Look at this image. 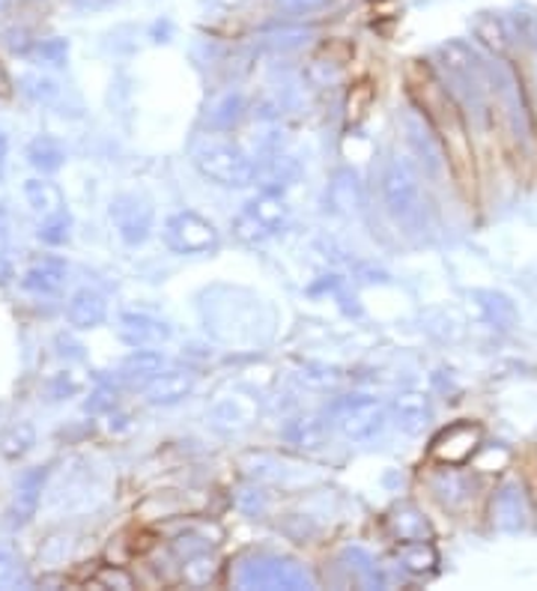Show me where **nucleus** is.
<instances>
[{"instance_id": "nucleus-16", "label": "nucleus", "mask_w": 537, "mask_h": 591, "mask_svg": "<svg viewBox=\"0 0 537 591\" xmlns=\"http://www.w3.org/2000/svg\"><path fill=\"white\" fill-rule=\"evenodd\" d=\"M69 320L78 328L99 326L105 320V299L96 293V290H90V287L78 290L72 296V302H69Z\"/></svg>"}, {"instance_id": "nucleus-19", "label": "nucleus", "mask_w": 537, "mask_h": 591, "mask_svg": "<svg viewBox=\"0 0 537 591\" xmlns=\"http://www.w3.org/2000/svg\"><path fill=\"white\" fill-rule=\"evenodd\" d=\"M287 439L299 448H307V451H316L326 445V424L316 422V419H299L293 422V427L287 431Z\"/></svg>"}, {"instance_id": "nucleus-21", "label": "nucleus", "mask_w": 537, "mask_h": 591, "mask_svg": "<svg viewBox=\"0 0 537 591\" xmlns=\"http://www.w3.org/2000/svg\"><path fill=\"white\" fill-rule=\"evenodd\" d=\"M161 373V359H158V353H144V349H137L135 356L126 361V377L132 382H149L153 377Z\"/></svg>"}, {"instance_id": "nucleus-24", "label": "nucleus", "mask_w": 537, "mask_h": 591, "mask_svg": "<svg viewBox=\"0 0 537 591\" xmlns=\"http://www.w3.org/2000/svg\"><path fill=\"white\" fill-rule=\"evenodd\" d=\"M212 570H215V561L203 553V556H191L189 561H186V580L191 582V586H203V582H210Z\"/></svg>"}, {"instance_id": "nucleus-18", "label": "nucleus", "mask_w": 537, "mask_h": 591, "mask_svg": "<svg viewBox=\"0 0 537 591\" xmlns=\"http://www.w3.org/2000/svg\"><path fill=\"white\" fill-rule=\"evenodd\" d=\"M243 114H245L243 96L227 93L210 108V126L215 129V132H227V129H233L239 120H243Z\"/></svg>"}, {"instance_id": "nucleus-1", "label": "nucleus", "mask_w": 537, "mask_h": 591, "mask_svg": "<svg viewBox=\"0 0 537 591\" xmlns=\"http://www.w3.org/2000/svg\"><path fill=\"white\" fill-rule=\"evenodd\" d=\"M412 96H415L418 108L427 114V120L436 129V135L443 141L445 161H448V168L457 177V182L466 191L474 189L472 137H469V126H466V116L460 111V105H457V99L433 78L430 69H415V75H412Z\"/></svg>"}, {"instance_id": "nucleus-2", "label": "nucleus", "mask_w": 537, "mask_h": 591, "mask_svg": "<svg viewBox=\"0 0 537 591\" xmlns=\"http://www.w3.org/2000/svg\"><path fill=\"white\" fill-rule=\"evenodd\" d=\"M191 161L206 180L219 182L224 189H248L254 177H257V168L245 156V149L239 144H233L231 137L215 135V132L194 141Z\"/></svg>"}, {"instance_id": "nucleus-17", "label": "nucleus", "mask_w": 537, "mask_h": 591, "mask_svg": "<svg viewBox=\"0 0 537 591\" xmlns=\"http://www.w3.org/2000/svg\"><path fill=\"white\" fill-rule=\"evenodd\" d=\"M64 264L43 260V264H36L31 272L24 275V287H27V290H36V293H54V290H60V285H64Z\"/></svg>"}, {"instance_id": "nucleus-23", "label": "nucleus", "mask_w": 537, "mask_h": 591, "mask_svg": "<svg viewBox=\"0 0 537 591\" xmlns=\"http://www.w3.org/2000/svg\"><path fill=\"white\" fill-rule=\"evenodd\" d=\"M31 161L43 170H57L64 165V149L57 147L54 141H36L31 147Z\"/></svg>"}, {"instance_id": "nucleus-26", "label": "nucleus", "mask_w": 537, "mask_h": 591, "mask_svg": "<svg viewBox=\"0 0 537 591\" xmlns=\"http://www.w3.org/2000/svg\"><path fill=\"white\" fill-rule=\"evenodd\" d=\"M326 0H278V7L287 12H311L316 7H323Z\"/></svg>"}, {"instance_id": "nucleus-8", "label": "nucleus", "mask_w": 537, "mask_h": 591, "mask_svg": "<svg viewBox=\"0 0 537 591\" xmlns=\"http://www.w3.org/2000/svg\"><path fill=\"white\" fill-rule=\"evenodd\" d=\"M403 129H406V137H410V144L415 147V153H418V159L427 161V168L439 170L443 165H448V161H445L443 141H439L436 129H433V123L427 120L422 108H412L406 120H403Z\"/></svg>"}, {"instance_id": "nucleus-25", "label": "nucleus", "mask_w": 537, "mask_h": 591, "mask_svg": "<svg viewBox=\"0 0 537 591\" xmlns=\"http://www.w3.org/2000/svg\"><path fill=\"white\" fill-rule=\"evenodd\" d=\"M478 296L484 299L481 305L486 308V314H490V320H495V326H502V314H505V317H511V320L516 317L514 305L507 302L505 296H499V293H478Z\"/></svg>"}, {"instance_id": "nucleus-27", "label": "nucleus", "mask_w": 537, "mask_h": 591, "mask_svg": "<svg viewBox=\"0 0 537 591\" xmlns=\"http://www.w3.org/2000/svg\"><path fill=\"white\" fill-rule=\"evenodd\" d=\"M3 149H7V141H3V135H0V156H3Z\"/></svg>"}, {"instance_id": "nucleus-11", "label": "nucleus", "mask_w": 537, "mask_h": 591, "mask_svg": "<svg viewBox=\"0 0 537 591\" xmlns=\"http://www.w3.org/2000/svg\"><path fill=\"white\" fill-rule=\"evenodd\" d=\"M394 424H398V431L406 433V436H418V433L430 424L433 419V406L430 398L418 389L401 391L398 398H394Z\"/></svg>"}, {"instance_id": "nucleus-20", "label": "nucleus", "mask_w": 537, "mask_h": 591, "mask_svg": "<svg viewBox=\"0 0 537 591\" xmlns=\"http://www.w3.org/2000/svg\"><path fill=\"white\" fill-rule=\"evenodd\" d=\"M401 559L406 570H412V573H424V570L436 568L439 556H436V549L430 547V540H412V544L403 547Z\"/></svg>"}, {"instance_id": "nucleus-5", "label": "nucleus", "mask_w": 537, "mask_h": 591, "mask_svg": "<svg viewBox=\"0 0 537 591\" xmlns=\"http://www.w3.org/2000/svg\"><path fill=\"white\" fill-rule=\"evenodd\" d=\"M236 582L243 589H307L311 577L299 561L281 559V556H254L243 561Z\"/></svg>"}, {"instance_id": "nucleus-14", "label": "nucleus", "mask_w": 537, "mask_h": 591, "mask_svg": "<svg viewBox=\"0 0 537 591\" xmlns=\"http://www.w3.org/2000/svg\"><path fill=\"white\" fill-rule=\"evenodd\" d=\"M528 517V505L526 497H523V490L516 484H505L493 499V523L499 528H507V532H514V528L526 526Z\"/></svg>"}, {"instance_id": "nucleus-6", "label": "nucleus", "mask_w": 537, "mask_h": 591, "mask_svg": "<svg viewBox=\"0 0 537 591\" xmlns=\"http://www.w3.org/2000/svg\"><path fill=\"white\" fill-rule=\"evenodd\" d=\"M332 424L349 443H368L385 427V406L373 398H347L332 412Z\"/></svg>"}, {"instance_id": "nucleus-4", "label": "nucleus", "mask_w": 537, "mask_h": 591, "mask_svg": "<svg viewBox=\"0 0 537 591\" xmlns=\"http://www.w3.org/2000/svg\"><path fill=\"white\" fill-rule=\"evenodd\" d=\"M382 201L398 222H418L424 212L422 182L410 161L394 159L382 170Z\"/></svg>"}, {"instance_id": "nucleus-3", "label": "nucleus", "mask_w": 537, "mask_h": 591, "mask_svg": "<svg viewBox=\"0 0 537 591\" xmlns=\"http://www.w3.org/2000/svg\"><path fill=\"white\" fill-rule=\"evenodd\" d=\"M287 224H290V207L284 203V198L275 194V191H264L260 198L245 203V210L233 219V233L243 243L257 245L272 239L275 233L284 231Z\"/></svg>"}, {"instance_id": "nucleus-22", "label": "nucleus", "mask_w": 537, "mask_h": 591, "mask_svg": "<svg viewBox=\"0 0 537 591\" xmlns=\"http://www.w3.org/2000/svg\"><path fill=\"white\" fill-rule=\"evenodd\" d=\"M27 198H31L33 210L43 212V215H54V212L60 210V191L54 189L52 182H27Z\"/></svg>"}, {"instance_id": "nucleus-15", "label": "nucleus", "mask_w": 537, "mask_h": 591, "mask_svg": "<svg viewBox=\"0 0 537 591\" xmlns=\"http://www.w3.org/2000/svg\"><path fill=\"white\" fill-rule=\"evenodd\" d=\"M389 528H391V535L401 540V544H412V540H430V535H433L427 517H424L418 508H412V505L394 508L389 517Z\"/></svg>"}, {"instance_id": "nucleus-13", "label": "nucleus", "mask_w": 537, "mask_h": 591, "mask_svg": "<svg viewBox=\"0 0 537 591\" xmlns=\"http://www.w3.org/2000/svg\"><path fill=\"white\" fill-rule=\"evenodd\" d=\"M120 332H123V338L132 347H156V344H165L170 338L168 323L158 317H149V314H126Z\"/></svg>"}, {"instance_id": "nucleus-12", "label": "nucleus", "mask_w": 537, "mask_h": 591, "mask_svg": "<svg viewBox=\"0 0 537 591\" xmlns=\"http://www.w3.org/2000/svg\"><path fill=\"white\" fill-rule=\"evenodd\" d=\"M198 386V377L191 370H161L158 377L147 382V398L156 406H174V403L186 401Z\"/></svg>"}, {"instance_id": "nucleus-7", "label": "nucleus", "mask_w": 537, "mask_h": 591, "mask_svg": "<svg viewBox=\"0 0 537 591\" xmlns=\"http://www.w3.org/2000/svg\"><path fill=\"white\" fill-rule=\"evenodd\" d=\"M165 239L179 254H210L222 243L215 224L191 210L170 215L168 224H165Z\"/></svg>"}, {"instance_id": "nucleus-10", "label": "nucleus", "mask_w": 537, "mask_h": 591, "mask_svg": "<svg viewBox=\"0 0 537 591\" xmlns=\"http://www.w3.org/2000/svg\"><path fill=\"white\" fill-rule=\"evenodd\" d=\"M111 215H114V222L116 227H120V233H123V239L132 245L144 243L149 236V231H153V207L144 201H137V198H120V201L114 203Z\"/></svg>"}, {"instance_id": "nucleus-9", "label": "nucleus", "mask_w": 537, "mask_h": 591, "mask_svg": "<svg viewBox=\"0 0 537 591\" xmlns=\"http://www.w3.org/2000/svg\"><path fill=\"white\" fill-rule=\"evenodd\" d=\"M481 445V427L474 424H454L433 443V457L445 466H460L478 451Z\"/></svg>"}]
</instances>
